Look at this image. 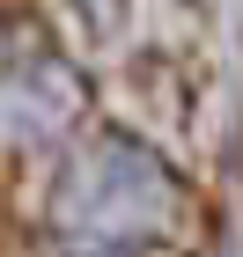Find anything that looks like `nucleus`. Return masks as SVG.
Returning <instances> with one entry per match:
<instances>
[{
    "label": "nucleus",
    "instance_id": "1",
    "mask_svg": "<svg viewBox=\"0 0 243 257\" xmlns=\"http://www.w3.org/2000/svg\"><path fill=\"white\" fill-rule=\"evenodd\" d=\"M184 220L177 169L133 133H103L66 162L44 191V228L74 250H133L162 242Z\"/></svg>",
    "mask_w": 243,
    "mask_h": 257
},
{
    "label": "nucleus",
    "instance_id": "2",
    "mask_svg": "<svg viewBox=\"0 0 243 257\" xmlns=\"http://www.w3.org/2000/svg\"><path fill=\"white\" fill-rule=\"evenodd\" d=\"M0 96H8V147L30 155V147H52V140L89 110V81H81V66L59 59L52 44L15 37V52H8V88H0Z\"/></svg>",
    "mask_w": 243,
    "mask_h": 257
}]
</instances>
